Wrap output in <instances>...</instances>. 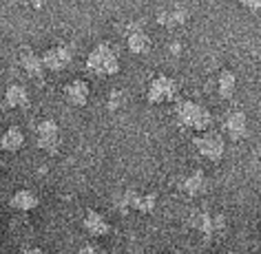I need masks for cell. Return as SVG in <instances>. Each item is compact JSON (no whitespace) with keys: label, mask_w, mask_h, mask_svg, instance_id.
<instances>
[{"label":"cell","mask_w":261,"mask_h":254,"mask_svg":"<svg viewBox=\"0 0 261 254\" xmlns=\"http://www.w3.org/2000/svg\"><path fill=\"white\" fill-rule=\"evenodd\" d=\"M175 122L186 131L204 133L208 128H213L215 115L206 104L197 100H177V104H175Z\"/></svg>","instance_id":"1"},{"label":"cell","mask_w":261,"mask_h":254,"mask_svg":"<svg viewBox=\"0 0 261 254\" xmlns=\"http://www.w3.org/2000/svg\"><path fill=\"white\" fill-rule=\"evenodd\" d=\"M84 67H87L89 75L95 77H113L120 73L122 69V60L117 49L111 44L109 40L97 42L93 49L87 53V60H84Z\"/></svg>","instance_id":"2"},{"label":"cell","mask_w":261,"mask_h":254,"mask_svg":"<svg viewBox=\"0 0 261 254\" xmlns=\"http://www.w3.org/2000/svg\"><path fill=\"white\" fill-rule=\"evenodd\" d=\"M186 223L191 225L195 232H199L206 241L217 239L219 234H224V230H226V217H224V214H221V212L199 210V208H195V210L188 212Z\"/></svg>","instance_id":"3"},{"label":"cell","mask_w":261,"mask_h":254,"mask_svg":"<svg viewBox=\"0 0 261 254\" xmlns=\"http://www.w3.org/2000/svg\"><path fill=\"white\" fill-rule=\"evenodd\" d=\"M179 95V82L168 73H155L146 84V102L148 104H166L177 100Z\"/></svg>","instance_id":"4"},{"label":"cell","mask_w":261,"mask_h":254,"mask_svg":"<svg viewBox=\"0 0 261 254\" xmlns=\"http://www.w3.org/2000/svg\"><path fill=\"white\" fill-rule=\"evenodd\" d=\"M193 146L201 157L213 161V164L221 161L226 155V137L219 131H215V128H208L204 133H195Z\"/></svg>","instance_id":"5"},{"label":"cell","mask_w":261,"mask_h":254,"mask_svg":"<svg viewBox=\"0 0 261 254\" xmlns=\"http://www.w3.org/2000/svg\"><path fill=\"white\" fill-rule=\"evenodd\" d=\"M188 18H191V9L181 0H166V3L158 5V9H155V22L166 29L184 27Z\"/></svg>","instance_id":"6"},{"label":"cell","mask_w":261,"mask_h":254,"mask_svg":"<svg viewBox=\"0 0 261 254\" xmlns=\"http://www.w3.org/2000/svg\"><path fill=\"white\" fill-rule=\"evenodd\" d=\"M62 144L60 135V124L54 117H42L36 126V146L47 155H58Z\"/></svg>","instance_id":"7"},{"label":"cell","mask_w":261,"mask_h":254,"mask_svg":"<svg viewBox=\"0 0 261 254\" xmlns=\"http://www.w3.org/2000/svg\"><path fill=\"white\" fill-rule=\"evenodd\" d=\"M40 58H42L44 71H51V73H60V71L69 69L71 64H73L75 49L71 47V44L58 42V44H51V47L44 51Z\"/></svg>","instance_id":"8"},{"label":"cell","mask_w":261,"mask_h":254,"mask_svg":"<svg viewBox=\"0 0 261 254\" xmlns=\"http://www.w3.org/2000/svg\"><path fill=\"white\" fill-rule=\"evenodd\" d=\"M117 208H120L122 212H128V210H135V212H142V214H148L153 212L155 204H158V194L155 192H138L133 190V188H128V190H124L120 194V199L115 201Z\"/></svg>","instance_id":"9"},{"label":"cell","mask_w":261,"mask_h":254,"mask_svg":"<svg viewBox=\"0 0 261 254\" xmlns=\"http://www.w3.org/2000/svg\"><path fill=\"white\" fill-rule=\"evenodd\" d=\"M62 97H64V102H67L69 106H73V108L87 106L89 100H91L89 82L82 80V77H73V80H69L67 84H64V89H62Z\"/></svg>","instance_id":"10"},{"label":"cell","mask_w":261,"mask_h":254,"mask_svg":"<svg viewBox=\"0 0 261 254\" xmlns=\"http://www.w3.org/2000/svg\"><path fill=\"white\" fill-rule=\"evenodd\" d=\"M126 49L133 55H146L153 49V38L148 36V31L140 24H128L126 27V36H124Z\"/></svg>","instance_id":"11"},{"label":"cell","mask_w":261,"mask_h":254,"mask_svg":"<svg viewBox=\"0 0 261 254\" xmlns=\"http://www.w3.org/2000/svg\"><path fill=\"white\" fill-rule=\"evenodd\" d=\"M224 137H230L232 142H241L248 137V117L244 110H228L224 117Z\"/></svg>","instance_id":"12"},{"label":"cell","mask_w":261,"mask_h":254,"mask_svg":"<svg viewBox=\"0 0 261 254\" xmlns=\"http://www.w3.org/2000/svg\"><path fill=\"white\" fill-rule=\"evenodd\" d=\"M18 62H20L22 71L34 82H44V75H47V71H44V64H42L40 53H36L31 47H22L20 53H18Z\"/></svg>","instance_id":"13"},{"label":"cell","mask_w":261,"mask_h":254,"mask_svg":"<svg viewBox=\"0 0 261 254\" xmlns=\"http://www.w3.org/2000/svg\"><path fill=\"white\" fill-rule=\"evenodd\" d=\"M31 104V95L29 89L20 82H11L5 89V97H3V106L9 110H27Z\"/></svg>","instance_id":"14"},{"label":"cell","mask_w":261,"mask_h":254,"mask_svg":"<svg viewBox=\"0 0 261 254\" xmlns=\"http://www.w3.org/2000/svg\"><path fill=\"white\" fill-rule=\"evenodd\" d=\"M82 228H84V232H87L89 237H107V234H111L109 219L104 217L100 210H93V208H89V210L84 212Z\"/></svg>","instance_id":"15"},{"label":"cell","mask_w":261,"mask_h":254,"mask_svg":"<svg viewBox=\"0 0 261 254\" xmlns=\"http://www.w3.org/2000/svg\"><path fill=\"white\" fill-rule=\"evenodd\" d=\"M208 184H211V181H208L204 171H193L179 181V190L184 192L186 197L195 199V197H201V194L208 192Z\"/></svg>","instance_id":"16"},{"label":"cell","mask_w":261,"mask_h":254,"mask_svg":"<svg viewBox=\"0 0 261 254\" xmlns=\"http://www.w3.org/2000/svg\"><path fill=\"white\" fill-rule=\"evenodd\" d=\"M9 206L18 212H31L40 206V197H38L34 190H29V188H20V190H16L11 194Z\"/></svg>","instance_id":"17"},{"label":"cell","mask_w":261,"mask_h":254,"mask_svg":"<svg viewBox=\"0 0 261 254\" xmlns=\"http://www.w3.org/2000/svg\"><path fill=\"white\" fill-rule=\"evenodd\" d=\"M24 146V131L18 124H11L9 128H5V133L0 135V148L5 153H18Z\"/></svg>","instance_id":"18"},{"label":"cell","mask_w":261,"mask_h":254,"mask_svg":"<svg viewBox=\"0 0 261 254\" xmlns=\"http://www.w3.org/2000/svg\"><path fill=\"white\" fill-rule=\"evenodd\" d=\"M237 91V75L230 69H221L217 75V93L221 100H232Z\"/></svg>","instance_id":"19"},{"label":"cell","mask_w":261,"mask_h":254,"mask_svg":"<svg viewBox=\"0 0 261 254\" xmlns=\"http://www.w3.org/2000/svg\"><path fill=\"white\" fill-rule=\"evenodd\" d=\"M107 104H109V110H113V113H115V110H120L124 104H126V97H124L122 91H111Z\"/></svg>","instance_id":"20"},{"label":"cell","mask_w":261,"mask_h":254,"mask_svg":"<svg viewBox=\"0 0 261 254\" xmlns=\"http://www.w3.org/2000/svg\"><path fill=\"white\" fill-rule=\"evenodd\" d=\"M239 5L248 11H252V14H257L259 7H261V0H239Z\"/></svg>","instance_id":"21"},{"label":"cell","mask_w":261,"mask_h":254,"mask_svg":"<svg viewBox=\"0 0 261 254\" xmlns=\"http://www.w3.org/2000/svg\"><path fill=\"white\" fill-rule=\"evenodd\" d=\"M77 254H102V252H100V247H95L93 243H87L77 250Z\"/></svg>","instance_id":"22"},{"label":"cell","mask_w":261,"mask_h":254,"mask_svg":"<svg viewBox=\"0 0 261 254\" xmlns=\"http://www.w3.org/2000/svg\"><path fill=\"white\" fill-rule=\"evenodd\" d=\"M31 9H42L44 7V0H27Z\"/></svg>","instance_id":"23"},{"label":"cell","mask_w":261,"mask_h":254,"mask_svg":"<svg viewBox=\"0 0 261 254\" xmlns=\"http://www.w3.org/2000/svg\"><path fill=\"white\" fill-rule=\"evenodd\" d=\"M22 254H44V250H42V247H27Z\"/></svg>","instance_id":"24"},{"label":"cell","mask_w":261,"mask_h":254,"mask_svg":"<svg viewBox=\"0 0 261 254\" xmlns=\"http://www.w3.org/2000/svg\"><path fill=\"white\" fill-rule=\"evenodd\" d=\"M226 254H234V252H226Z\"/></svg>","instance_id":"25"},{"label":"cell","mask_w":261,"mask_h":254,"mask_svg":"<svg viewBox=\"0 0 261 254\" xmlns=\"http://www.w3.org/2000/svg\"><path fill=\"white\" fill-rule=\"evenodd\" d=\"M0 175H3V168H0Z\"/></svg>","instance_id":"26"}]
</instances>
